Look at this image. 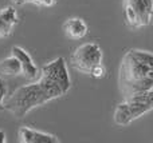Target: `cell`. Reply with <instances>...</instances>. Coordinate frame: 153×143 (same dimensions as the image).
<instances>
[{"label": "cell", "instance_id": "cell-6", "mask_svg": "<svg viewBox=\"0 0 153 143\" xmlns=\"http://www.w3.org/2000/svg\"><path fill=\"white\" fill-rule=\"evenodd\" d=\"M11 54L19 59V62H20V64H22V74H23L27 79L34 80L40 75V70L36 67V64L34 63L32 58L30 56V54L27 52L26 50L15 45V47H12V50H11Z\"/></svg>", "mask_w": 153, "mask_h": 143}, {"label": "cell", "instance_id": "cell-3", "mask_svg": "<svg viewBox=\"0 0 153 143\" xmlns=\"http://www.w3.org/2000/svg\"><path fill=\"white\" fill-rule=\"evenodd\" d=\"M124 15L132 29L149 26L153 19V0H124Z\"/></svg>", "mask_w": 153, "mask_h": 143}, {"label": "cell", "instance_id": "cell-14", "mask_svg": "<svg viewBox=\"0 0 153 143\" xmlns=\"http://www.w3.org/2000/svg\"><path fill=\"white\" fill-rule=\"evenodd\" d=\"M12 4H15V5H23V4H26L27 3V0H10Z\"/></svg>", "mask_w": 153, "mask_h": 143}, {"label": "cell", "instance_id": "cell-11", "mask_svg": "<svg viewBox=\"0 0 153 143\" xmlns=\"http://www.w3.org/2000/svg\"><path fill=\"white\" fill-rule=\"evenodd\" d=\"M5 98H7V86H5V82L1 79V76H0V111L4 110Z\"/></svg>", "mask_w": 153, "mask_h": 143}, {"label": "cell", "instance_id": "cell-5", "mask_svg": "<svg viewBox=\"0 0 153 143\" xmlns=\"http://www.w3.org/2000/svg\"><path fill=\"white\" fill-rule=\"evenodd\" d=\"M152 111L151 106L136 98H128L125 102L118 104L114 111V122L118 126H128L133 120L138 119L144 114Z\"/></svg>", "mask_w": 153, "mask_h": 143}, {"label": "cell", "instance_id": "cell-8", "mask_svg": "<svg viewBox=\"0 0 153 143\" xmlns=\"http://www.w3.org/2000/svg\"><path fill=\"white\" fill-rule=\"evenodd\" d=\"M18 24V13L13 7L0 10V37H7L12 34Z\"/></svg>", "mask_w": 153, "mask_h": 143}, {"label": "cell", "instance_id": "cell-4", "mask_svg": "<svg viewBox=\"0 0 153 143\" xmlns=\"http://www.w3.org/2000/svg\"><path fill=\"white\" fill-rule=\"evenodd\" d=\"M103 52L97 43H85L71 55V67L81 74L90 75L94 67L102 63Z\"/></svg>", "mask_w": 153, "mask_h": 143}, {"label": "cell", "instance_id": "cell-15", "mask_svg": "<svg viewBox=\"0 0 153 143\" xmlns=\"http://www.w3.org/2000/svg\"><path fill=\"white\" fill-rule=\"evenodd\" d=\"M7 141V135H5L4 131H0V143H5Z\"/></svg>", "mask_w": 153, "mask_h": 143}, {"label": "cell", "instance_id": "cell-1", "mask_svg": "<svg viewBox=\"0 0 153 143\" xmlns=\"http://www.w3.org/2000/svg\"><path fill=\"white\" fill-rule=\"evenodd\" d=\"M71 79L63 58H56L40 68L36 82L16 88L4 100V110L13 117L24 118L30 111L69 92Z\"/></svg>", "mask_w": 153, "mask_h": 143}, {"label": "cell", "instance_id": "cell-12", "mask_svg": "<svg viewBox=\"0 0 153 143\" xmlns=\"http://www.w3.org/2000/svg\"><path fill=\"white\" fill-rule=\"evenodd\" d=\"M27 3H32L35 5H39V7H53L56 3V0H27Z\"/></svg>", "mask_w": 153, "mask_h": 143}, {"label": "cell", "instance_id": "cell-2", "mask_svg": "<svg viewBox=\"0 0 153 143\" xmlns=\"http://www.w3.org/2000/svg\"><path fill=\"white\" fill-rule=\"evenodd\" d=\"M120 88L125 99L153 88V54L130 50L120 67Z\"/></svg>", "mask_w": 153, "mask_h": 143}, {"label": "cell", "instance_id": "cell-7", "mask_svg": "<svg viewBox=\"0 0 153 143\" xmlns=\"http://www.w3.org/2000/svg\"><path fill=\"white\" fill-rule=\"evenodd\" d=\"M19 141L22 143H59L58 136L53 134L42 133L30 127H22L19 130Z\"/></svg>", "mask_w": 153, "mask_h": 143}, {"label": "cell", "instance_id": "cell-10", "mask_svg": "<svg viewBox=\"0 0 153 143\" xmlns=\"http://www.w3.org/2000/svg\"><path fill=\"white\" fill-rule=\"evenodd\" d=\"M22 74V64L16 56L11 55L0 62V76H16Z\"/></svg>", "mask_w": 153, "mask_h": 143}, {"label": "cell", "instance_id": "cell-13", "mask_svg": "<svg viewBox=\"0 0 153 143\" xmlns=\"http://www.w3.org/2000/svg\"><path fill=\"white\" fill-rule=\"evenodd\" d=\"M105 72H106V70H105V66H103L102 63L101 64H98L97 67H94L93 68V71H91V76H94V78H102V76H105Z\"/></svg>", "mask_w": 153, "mask_h": 143}, {"label": "cell", "instance_id": "cell-9", "mask_svg": "<svg viewBox=\"0 0 153 143\" xmlns=\"http://www.w3.org/2000/svg\"><path fill=\"white\" fill-rule=\"evenodd\" d=\"M63 31L67 37L79 40L87 35V26L81 18H69L63 23Z\"/></svg>", "mask_w": 153, "mask_h": 143}]
</instances>
